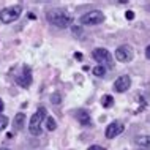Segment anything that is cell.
<instances>
[{
	"instance_id": "cell-18",
	"label": "cell",
	"mask_w": 150,
	"mask_h": 150,
	"mask_svg": "<svg viewBox=\"0 0 150 150\" xmlns=\"http://www.w3.org/2000/svg\"><path fill=\"white\" fill-rule=\"evenodd\" d=\"M71 32L74 33V36H78V38H81V35H82V29H81V27H74V25H73Z\"/></svg>"
},
{
	"instance_id": "cell-21",
	"label": "cell",
	"mask_w": 150,
	"mask_h": 150,
	"mask_svg": "<svg viewBox=\"0 0 150 150\" xmlns=\"http://www.w3.org/2000/svg\"><path fill=\"white\" fill-rule=\"evenodd\" d=\"M145 55H147V59H150V44L145 47Z\"/></svg>"
},
{
	"instance_id": "cell-13",
	"label": "cell",
	"mask_w": 150,
	"mask_h": 150,
	"mask_svg": "<svg viewBox=\"0 0 150 150\" xmlns=\"http://www.w3.org/2000/svg\"><path fill=\"white\" fill-rule=\"evenodd\" d=\"M101 104H103V108H111V106H114V98H112L111 95H104L103 98H101Z\"/></svg>"
},
{
	"instance_id": "cell-16",
	"label": "cell",
	"mask_w": 150,
	"mask_h": 150,
	"mask_svg": "<svg viewBox=\"0 0 150 150\" xmlns=\"http://www.w3.org/2000/svg\"><path fill=\"white\" fill-rule=\"evenodd\" d=\"M6 125H8V117L0 115V131H2V129H5Z\"/></svg>"
},
{
	"instance_id": "cell-24",
	"label": "cell",
	"mask_w": 150,
	"mask_h": 150,
	"mask_svg": "<svg viewBox=\"0 0 150 150\" xmlns=\"http://www.w3.org/2000/svg\"><path fill=\"white\" fill-rule=\"evenodd\" d=\"M29 18H30V19H35V18H36V16H35L33 13H29Z\"/></svg>"
},
{
	"instance_id": "cell-20",
	"label": "cell",
	"mask_w": 150,
	"mask_h": 150,
	"mask_svg": "<svg viewBox=\"0 0 150 150\" xmlns=\"http://www.w3.org/2000/svg\"><path fill=\"white\" fill-rule=\"evenodd\" d=\"M125 16H127V19H129V21H131V19L134 18V13H133V11H127V14H125Z\"/></svg>"
},
{
	"instance_id": "cell-10",
	"label": "cell",
	"mask_w": 150,
	"mask_h": 150,
	"mask_svg": "<svg viewBox=\"0 0 150 150\" xmlns=\"http://www.w3.org/2000/svg\"><path fill=\"white\" fill-rule=\"evenodd\" d=\"M76 119H78V122L81 125H92V117H90V114L86 111V109H79V111H76Z\"/></svg>"
},
{
	"instance_id": "cell-3",
	"label": "cell",
	"mask_w": 150,
	"mask_h": 150,
	"mask_svg": "<svg viewBox=\"0 0 150 150\" xmlns=\"http://www.w3.org/2000/svg\"><path fill=\"white\" fill-rule=\"evenodd\" d=\"M22 14V6L14 5V6H6L0 11V21L3 24H10L19 19V16Z\"/></svg>"
},
{
	"instance_id": "cell-19",
	"label": "cell",
	"mask_w": 150,
	"mask_h": 150,
	"mask_svg": "<svg viewBox=\"0 0 150 150\" xmlns=\"http://www.w3.org/2000/svg\"><path fill=\"white\" fill-rule=\"evenodd\" d=\"M87 150H106L104 147H101V145H90Z\"/></svg>"
},
{
	"instance_id": "cell-12",
	"label": "cell",
	"mask_w": 150,
	"mask_h": 150,
	"mask_svg": "<svg viewBox=\"0 0 150 150\" xmlns=\"http://www.w3.org/2000/svg\"><path fill=\"white\" fill-rule=\"evenodd\" d=\"M136 144L139 145L141 149H150V136H137Z\"/></svg>"
},
{
	"instance_id": "cell-6",
	"label": "cell",
	"mask_w": 150,
	"mask_h": 150,
	"mask_svg": "<svg viewBox=\"0 0 150 150\" xmlns=\"http://www.w3.org/2000/svg\"><path fill=\"white\" fill-rule=\"evenodd\" d=\"M133 55H134V52H133V47L128 46V44H123V46H119L115 51V59L119 60L122 63H128L133 60Z\"/></svg>"
},
{
	"instance_id": "cell-2",
	"label": "cell",
	"mask_w": 150,
	"mask_h": 150,
	"mask_svg": "<svg viewBox=\"0 0 150 150\" xmlns=\"http://www.w3.org/2000/svg\"><path fill=\"white\" fill-rule=\"evenodd\" d=\"M47 115H46V109L44 108H38V111L32 115V119L29 122V131L33 136H40L41 134V123L46 122Z\"/></svg>"
},
{
	"instance_id": "cell-9",
	"label": "cell",
	"mask_w": 150,
	"mask_h": 150,
	"mask_svg": "<svg viewBox=\"0 0 150 150\" xmlns=\"http://www.w3.org/2000/svg\"><path fill=\"white\" fill-rule=\"evenodd\" d=\"M129 87H131V79H129V76H127V74H123V76H120V78H117L115 82H114V90L119 92V93L127 92Z\"/></svg>"
},
{
	"instance_id": "cell-5",
	"label": "cell",
	"mask_w": 150,
	"mask_h": 150,
	"mask_svg": "<svg viewBox=\"0 0 150 150\" xmlns=\"http://www.w3.org/2000/svg\"><path fill=\"white\" fill-rule=\"evenodd\" d=\"M79 21L82 25H96V24H101L104 21V14L100 10H92V11L81 16Z\"/></svg>"
},
{
	"instance_id": "cell-1",
	"label": "cell",
	"mask_w": 150,
	"mask_h": 150,
	"mask_svg": "<svg viewBox=\"0 0 150 150\" xmlns=\"http://www.w3.org/2000/svg\"><path fill=\"white\" fill-rule=\"evenodd\" d=\"M46 18L52 25L59 27V29H67V27H73V18L67 14L62 10H49L46 13Z\"/></svg>"
},
{
	"instance_id": "cell-17",
	"label": "cell",
	"mask_w": 150,
	"mask_h": 150,
	"mask_svg": "<svg viewBox=\"0 0 150 150\" xmlns=\"http://www.w3.org/2000/svg\"><path fill=\"white\" fill-rule=\"evenodd\" d=\"M51 101H52L54 104H59L60 101H62V96H60L59 93H52V96H51Z\"/></svg>"
},
{
	"instance_id": "cell-23",
	"label": "cell",
	"mask_w": 150,
	"mask_h": 150,
	"mask_svg": "<svg viewBox=\"0 0 150 150\" xmlns=\"http://www.w3.org/2000/svg\"><path fill=\"white\" fill-rule=\"evenodd\" d=\"M2 111H3V101L0 100V112H2Z\"/></svg>"
},
{
	"instance_id": "cell-15",
	"label": "cell",
	"mask_w": 150,
	"mask_h": 150,
	"mask_svg": "<svg viewBox=\"0 0 150 150\" xmlns=\"http://www.w3.org/2000/svg\"><path fill=\"white\" fill-rule=\"evenodd\" d=\"M46 128H47V131H54L57 128V123H55L54 117H47L46 119Z\"/></svg>"
},
{
	"instance_id": "cell-14",
	"label": "cell",
	"mask_w": 150,
	"mask_h": 150,
	"mask_svg": "<svg viewBox=\"0 0 150 150\" xmlns=\"http://www.w3.org/2000/svg\"><path fill=\"white\" fill-rule=\"evenodd\" d=\"M93 74L98 76V78H103L104 74H106V67H101V65H96L95 68H93Z\"/></svg>"
},
{
	"instance_id": "cell-8",
	"label": "cell",
	"mask_w": 150,
	"mask_h": 150,
	"mask_svg": "<svg viewBox=\"0 0 150 150\" xmlns=\"http://www.w3.org/2000/svg\"><path fill=\"white\" fill-rule=\"evenodd\" d=\"M125 129V125L122 123V122H111V125H108L106 128V137L108 139H114V137H117L119 134H122Z\"/></svg>"
},
{
	"instance_id": "cell-4",
	"label": "cell",
	"mask_w": 150,
	"mask_h": 150,
	"mask_svg": "<svg viewBox=\"0 0 150 150\" xmlns=\"http://www.w3.org/2000/svg\"><path fill=\"white\" fill-rule=\"evenodd\" d=\"M92 59L95 62H98V65L101 67H114V59H112L111 52L108 49H103V47H98V49L92 51Z\"/></svg>"
},
{
	"instance_id": "cell-11",
	"label": "cell",
	"mask_w": 150,
	"mask_h": 150,
	"mask_svg": "<svg viewBox=\"0 0 150 150\" xmlns=\"http://www.w3.org/2000/svg\"><path fill=\"white\" fill-rule=\"evenodd\" d=\"M24 122H25V114H24V112H18V114H16V117H14V120H13L14 129H22Z\"/></svg>"
},
{
	"instance_id": "cell-25",
	"label": "cell",
	"mask_w": 150,
	"mask_h": 150,
	"mask_svg": "<svg viewBox=\"0 0 150 150\" xmlns=\"http://www.w3.org/2000/svg\"><path fill=\"white\" fill-rule=\"evenodd\" d=\"M139 150H150V149H139Z\"/></svg>"
},
{
	"instance_id": "cell-7",
	"label": "cell",
	"mask_w": 150,
	"mask_h": 150,
	"mask_svg": "<svg viewBox=\"0 0 150 150\" xmlns=\"http://www.w3.org/2000/svg\"><path fill=\"white\" fill-rule=\"evenodd\" d=\"M16 82H18L21 87H24V88L30 87V84H32V71H30V68L27 67V65H24L21 73L16 76Z\"/></svg>"
},
{
	"instance_id": "cell-22",
	"label": "cell",
	"mask_w": 150,
	"mask_h": 150,
	"mask_svg": "<svg viewBox=\"0 0 150 150\" xmlns=\"http://www.w3.org/2000/svg\"><path fill=\"white\" fill-rule=\"evenodd\" d=\"M76 59H78V60H81V59H82V54H79V52H76Z\"/></svg>"
}]
</instances>
